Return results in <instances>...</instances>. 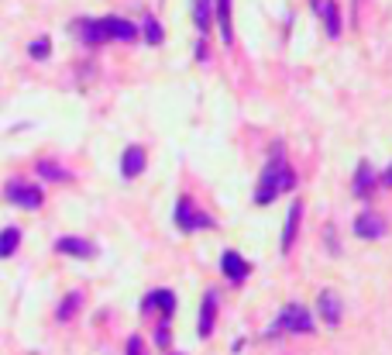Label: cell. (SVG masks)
Listing matches in <instances>:
<instances>
[{"mask_svg":"<svg viewBox=\"0 0 392 355\" xmlns=\"http://www.w3.org/2000/svg\"><path fill=\"white\" fill-rule=\"evenodd\" d=\"M296 187V173H293V166L286 162V159L272 156V162L258 173V187H255V203L258 207H269L279 194H289Z\"/></svg>","mask_w":392,"mask_h":355,"instance_id":"6da1fadb","label":"cell"},{"mask_svg":"<svg viewBox=\"0 0 392 355\" xmlns=\"http://www.w3.org/2000/svg\"><path fill=\"white\" fill-rule=\"evenodd\" d=\"M4 197L10 200L14 207H21V210H38L41 203H45L41 187L28 183V180H21V176H10V180H7V187H4Z\"/></svg>","mask_w":392,"mask_h":355,"instance_id":"7a4b0ae2","label":"cell"},{"mask_svg":"<svg viewBox=\"0 0 392 355\" xmlns=\"http://www.w3.org/2000/svg\"><path fill=\"white\" fill-rule=\"evenodd\" d=\"M176 228H179L183 235H193L200 228H214V217L203 214L190 197H179L176 200Z\"/></svg>","mask_w":392,"mask_h":355,"instance_id":"3957f363","label":"cell"},{"mask_svg":"<svg viewBox=\"0 0 392 355\" xmlns=\"http://www.w3.org/2000/svg\"><path fill=\"white\" fill-rule=\"evenodd\" d=\"M282 331H296V335L314 331V314H310L303 304H289L272 324V335H282Z\"/></svg>","mask_w":392,"mask_h":355,"instance_id":"277c9868","label":"cell"},{"mask_svg":"<svg viewBox=\"0 0 392 355\" xmlns=\"http://www.w3.org/2000/svg\"><path fill=\"white\" fill-rule=\"evenodd\" d=\"M354 235L365 238V241H379V238L386 235V217L375 214V210H361L354 217Z\"/></svg>","mask_w":392,"mask_h":355,"instance_id":"5b68a950","label":"cell"},{"mask_svg":"<svg viewBox=\"0 0 392 355\" xmlns=\"http://www.w3.org/2000/svg\"><path fill=\"white\" fill-rule=\"evenodd\" d=\"M55 252L59 255H69V259H93L97 255V245L83 235H62L55 241Z\"/></svg>","mask_w":392,"mask_h":355,"instance_id":"8992f818","label":"cell"},{"mask_svg":"<svg viewBox=\"0 0 392 355\" xmlns=\"http://www.w3.org/2000/svg\"><path fill=\"white\" fill-rule=\"evenodd\" d=\"M145 166H148V152H145L141 145H127V149L120 152V176H124V180H138V176L145 173Z\"/></svg>","mask_w":392,"mask_h":355,"instance_id":"52a82bcc","label":"cell"},{"mask_svg":"<svg viewBox=\"0 0 392 355\" xmlns=\"http://www.w3.org/2000/svg\"><path fill=\"white\" fill-rule=\"evenodd\" d=\"M100 25H104V35L107 41H138V28L131 25V21H124L118 14H107V18H100Z\"/></svg>","mask_w":392,"mask_h":355,"instance_id":"ba28073f","label":"cell"},{"mask_svg":"<svg viewBox=\"0 0 392 355\" xmlns=\"http://www.w3.org/2000/svg\"><path fill=\"white\" fill-rule=\"evenodd\" d=\"M375 187H379V173H375L368 162H358V169H354V183H351V194L358 200H368Z\"/></svg>","mask_w":392,"mask_h":355,"instance_id":"9c48e42d","label":"cell"},{"mask_svg":"<svg viewBox=\"0 0 392 355\" xmlns=\"http://www.w3.org/2000/svg\"><path fill=\"white\" fill-rule=\"evenodd\" d=\"M314 11H320L323 18V28H327V39H341V7L337 0H314Z\"/></svg>","mask_w":392,"mask_h":355,"instance_id":"30bf717a","label":"cell"},{"mask_svg":"<svg viewBox=\"0 0 392 355\" xmlns=\"http://www.w3.org/2000/svg\"><path fill=\"white\" fill-rule=\"evenodd\" d=\"M300 221H303V200H293V203H289V217H286V225H282V241H279L282 252H289V248L296 245Z\"/></svg>","mask_w":392,"mask_h":355,"instance_id":"8fae6325","label":"cell"},{"mask_svg":"<svg viewBox=\"0 0 392 355\" xmlns=\"http://www.w3.org/2000/svg\"><path fill=\"white\" fill-rule=\"evenodd\" d=\"M220 273L231 279V283H244L248 273H251V262H248L241 252H224V255H220Z\"/></svg>","mask_w":392,"mask_h":355,"instance_id":"7c38bea8","label":"cell"},{"mask_svg":"<svg viewBox=\"0 0 392 355\" xmlns=\"http://www.w3.org/2000/svg\"><path fill=\"white\" fill-rule=\"evenodd\" d=\"M162 311V321H169V317L176 314V293L172 290H152L145 300H141V311L148 314V311Z\"/></svg>","mask_w":392,"mask_h":355,"instance_id":"4fadbf2b","label":"cell"},{"mask_svg":"<svg viewBox=\"0 0 392 355\" xmlns=\"http://www.w3.org/2000/svg\"><path fill=\"white\" fill-rule=\"evenodd\" d=\"M214 324H217V293L206 290L203 293V307H200V324H196L200 338H210L214 335Z\"/></svg>","mask_w":392,"mask_h":355,"instance_id":"5bb4252c","label":"cell"},{"mask_svg":"<svg viewBox=\"0 0 392 355\" xmlns=\"http://www.w3.org/2000/svg\"><path fill=\"white\" fill-rule=\"evenodd\" d=\"M316 311H320V317H323V324L337 328V324H341V297H337L334 290H320Z\"/></svg>","mask_w":392,"mask_h":355,"instance_id":"9a60e30c","label":"cell"},{"mask_svg":"<svg viewBox=\"0 0 392 355\" xmlns=\"http://www.w3.org/2000/svg\"><path fill=\"white\" fill-rule=\"evenodd\" d=\"M76 35L86 48H97V45H107V35H104V25L93 21V18H79L76 21Z\"/></svg>","mask_w":392,"mask_h":355,"instance_id":"2e32d148","label":"cell"},{"mask_svg":"<svg viewBox=\"0 0 392 355\" xmlns=\"http://www.w3.org/2000/svg\"><path fill=\"white\" fill-rule=\"evenodd\" d=\"M231 11H234V4H231V0H217V4H214V21L220 25V39H224V45H234V25H231Z\"/></svg>","mask_w":392,"mask_h":355,"instance_id":"e0dca14e","label":"cell"},{"mask_svg":"<svg viewBox=\"0 0 392 355\" xmlns=\"http://www.w3.org/2000/svg\"><path fill=\"white\" fill-rule=\"evenodd\" d=\"M193 25L203 32V39H206V32L214 25V0H193Z\"/></svg>","mask_w":392,"mask_h":355,"instance_id":"ac0fdd59","label":"cell"},{"mask_svg":"<svg viewBox=\"0 0 392 355\" xmlns=\"http://www.w3.org/2000/svg\"><path fill=\"white\" fill-rule=\"evenodd\" d=\"M79 307H83V293L79 290H73V293H66V300L59 304V311H55V321H73V317L79 314Z\"/></svg>","mask_w":392,"mask_h":355,"instance_id":"d6986e66","label":"cell"},{"mask_svg":"<svg viewBox=\"0 0 392 355\" xmlns=\"http://www.w3.org/2000/svg\"><path fill=\"white\" fill-rule=\"evenodd\" d=\"M38 176L45 180H55V183H69L73 176H69V169H62L59 162H52V159H41L38 162Z\"/></svg>","mask_w":392,"mask_h":355,"instance_id":"ffe728a7","label":"cell"},{"mask_svg":"<svg viewBox=\"0 0 392 355\" xmlns=\"http://www.w3.org/2000/svg\"><path fill=\"white\" fill-rule=\"evenodd\" d=\"M18 245H21V232L18 228H4L0 232V259H10L18 252Z\"/></svg>","mask_w":392,"mask_h":355,"instance_id":"44dd1931","label":"cell"},{"mask_svg":"<svg viewBox=\"0 0 392 355\" xmlns=\"http://www.w3.org/2000/svg\"><path fill=\"white\" fill-rule=\"evenodd\" d=\"M141 35H145V41H148V45H162V41H165V32H162V25H158L152 14L145 18V25H141Z\"/></svg>","mask_w":392,"mask_h":355,"instance_id":"7402d4cb","label":"cell"},{"mask_svg":"<svg viewBox=\"0 0 392 355\" xmlns=\"http://www.w3.org/2000/svg\"><path fill=\"white\" fill-rule=\"evenodd\" d=\"M28 55H31L35 62H45V59L52 55V41L45 39V35H38L35 41H28Z\"/></svg>","mask_w":392,"mask_h":355,"instance_id":"603a6c76","label":"cell"},{"mask_svg":"<svg viewBox=\"0 0 392 355\" xmlns=\"http://www.w3.org/2000/svg\"><path fill=\"white\" fill-rule=\"evenodd\" d=\"M127 355H145V342L134 335V338H127Z\"/></svg>","mask_w":392,"mask_h":355,"instance_id":"cb8c5ba5","label":"cell"},{"mask_svg":"<svg viewBox=\"0 0 392 355\" xmlns=\"http://www.w3.org/2000/svg\"><path fill=\"white\" fill-rule=\"evenodd\" d=\"M155 342H158V345H162V349L169 345V321H162V324H158V331H155Z\"/></svg>","mask_w":392,"mask_h":355,"instance_id":"d4e9b609","label":"cell"},{"mask_svg":"<svg viewBox=\"0 0 392 355\" xmlns=\"http://www.w3.org/2000/svg\"><path fill=\"white\" fill-rule=\"evenodd\" d=\"M379 187H392V166L382 173V176H379Z\"/></svg>","mask_w":392,"mask_h":355,"instance_id":"484cf974","label":"cell"}]
</instances>
